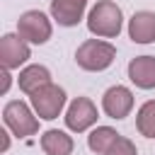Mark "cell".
<instances>
[{
  "mask_svg": "<svg viewBox=\"0 0 155 155\" xmlns=\"http://www.w3.org/2000/svg\"><path fill=\"white\" fill-rule=\"evenodd\" d=\"M121 24H124V15H121V7L114 0H99L87 15V29L99 39L119 36Z\"/></svg>",
  "mask_w": 155,
  "mask_h": 155,
  "instance_id": "6da1fadb",
  "label": "cell"
},
{
  "mask_svg": "<svg viewBox=\"0 0 155 155\" xmlns=\"http://www.w3.org/2000/svg\"><path fill=\"white\" fill-rule=\"evenodd\" d=\"M116 58V48L109 44V41H102V39H87L78 46L75 51V61L82 70H90V73H99V70H107Z\"/></svg>",
  "mask_w": 155,
  "mask_h": 155,
  "instance_id": "7a4b0ae2",
  "label": "cell"
},
{
  "mask_svg": "<svg viewBox=\"0 0 155 155\" xmlns=\"http://www.w3.org/2000/svg\"><path fill=\"white\" fill-rule=\"evenodd\" d=\"M36 111L29 109V104H24L22 99H12L5 104L2 109V121L5 126L12 131V136L17 138H27V136H34L39 131V119L34 116Z\"/></svg>",
  "mask_w": 155,
  "mask_h": 155,
  "instance_id": "3957f363",
  "label": "cell"
},
{
  "mask_svg": "<svg viewBox=\"0 0 155 155\" xmlns=\"http://www.w3.org/2000/svg\"><path fill=\"white\" fill-rule=\"evenodd\" d=\"M29 102H31V109L36 111L39 119L53 121L65 107V90L53 82H46L44 87H39L36 92L29 94Z\"/></svg>",
  "mask_w": 155,
  "mask_h": 155,
  "instance_id": "277c9868",
  "label": "cell"
},
{
  "mask_svg": "<svg viewBox=\"0 0 155 155\" xmlns=\"http://www.w3.org/2000/svg\"><path fill=\"white\" fill-rule=\"evenodd\" d=\"M17 34L29 41V44H46L53 34V27H51V19L41 12V10H27L19 19H17Z\"/></svg>",
  "mask_w": 155,
  "mask_h": 155,
  "instance_id": "5b68a950",
  "label": "cell"
},
{
  "mask_svg": "<svg viewBox=\"0 0 155 155\" xmlns=\"http://www.w3.org/2000/svg\"><path fill=\"white\" fill-rule=\"evenodd\" d=\"M63 119H65V126H68L70 131L82 133V131H87L90 126L97 124V107H94V102L87 99V97H75V99L68 104Z\"/></svg>",
  "mask_w": 155,
  "mask_h": 155,
  "instance_id": "8992f818",
  "label": "cell"
},
{
  "mask_svg": "<svg viewBox=\"0 0 155 155\" xmlns=\"http://www.w3.org/2000/svg\"><path fill=\"white\" fill-rule=\"evenodd\" d=\"M31 58L29 51V41H24L19 34H2L0 39V63L7 70H15L19 65H24Z\"/></svg>",
  "mask_w": 155,
  "mask_h": 155,
  "instance_id": "52a82bcc",
  "label": "cell"
},
{
  "mask_svg": "<svg viewBox=\"0 0 155 155\" xmlns=\"http://www.w3.org/2000/svg\"><path fill=\"white\" fill-rule=\"evenodd\" d=\"M102 109L109 119H126L133 109V92L124 85H114L102 97Z\"/></svg>",
  "mask_w": 155,
  "mask_h": 155,
  "instance_id": "ba28073f",
  "label": "cell"
},
{
  "mask_svg": "<svg viewBox=\"0 0 155 155\" xmlns=\"http://www.w3.org/2000/svg\"><path fill=\"white\" fill-rule=\"evenodd\" d=\"M128 80L140 90L155 87V56H136L128 63Z\"/></svg>",
  "mask_w": 155,
  "mask_h": 155,
  "instance_id": "9c48e42d",
  "label": "cell"
},
{
  "mask_svg": "<svg viewBox=\"0 0 155 155\" xmlns=\"http://www.w3.org/2000/svg\"><path fill=\"white\" fill-rule=\"evenodd\" d=\"M87 0H51V17L61 27H75L85 15Z\"/></svg>",
  "mask_w": 155,
  "mask_h": 155,
  "instance_id": "30bf717a",
  "label": "cell"
},
{
  "mask_svg": "<svg viewBox=\"0 0 155 155\" xmlns=\"http://www.w3.org/2000/svg\"><path fill=\"white\" fill-rule=\"evenodd\" d=\"M128 36L133 44H153L155 41V12L140 10L128 19Z\"/></svg>",
  "mask_w": 155,
  "mask_h": 155,
  "instance_id": "8fae6325",
  "label": "cell"
},
{
  "mask_svg": "<svg viewBox=\"0 0 155 155\" xmlns=\"http://www.w3.org/2000/svg\"><path fill=\"white\" fill-rule=\"evenodd\" d=\"M73 148H75V143L65 131L48 128V131L41 133V150L46 155H70Z\"/></svg>",
  "mask_w": 155,
  "mask_h": 155,
  "instance_id": "7c38bea8",
  "label": "cell"
},
{
  "mask_svg": "<svg viewBox=\"0 0 155 155\" xmlns=\"http://www.w3.org/2000/svg\"><path fill=\"white\" fill-rule=\"evenodd\" d=\"M46 82H51V70L46 65H27L24 70H19V78H17V85L22 92L31 94L36 92L39 87H44Z\"/></svg>",
  "mask_w": 155,
  "mask_h": 155,
  "instance_id": "4fadbf2b",
  "label": "cell"
},
{
  "mask_svg": "<svg viewBox=\"0 0 155 155\" xmlns=\"http://www.w3.org/2000/svg\"><path fill=\"white\" fill-rule=\"evenodd\" d=\"M116 131L111 128V126H97L90 136H87V145H90V150L92 153H99V155H104L107 150H109V145L116 140Z\"/></svg>",
  "mask_w": 155,
  "mask_h": 155,
  "instance_id": "5bb4252c",
  "label": "cell"
},
{
  "mask_svg": "<svg viewBox=\"0 0 155 155\" xmlns=\"http://www.w3.org/2000/svg\"><path fill=\"white\" fill-rule=\"evenodd\" d=\"M136 126H138L140 136L155 138V99H148L145 104H140V109L136 114Z\"/></svg>",
  "mask_w": 155,
  "mask_h": 155,
  "instance_id": "9a60e30c",
  "label": "cell"
},
{
  "mask_svg": "<svg viewBox=\"0 0 155 155\" xmlns=\"http://www.w3.org/2000/svg\"><path fill=\"white\" fill-rule=\"evenodd\" d=\"M104 155H138V150H136V145H133L131 138H126V136L119 133L116 140L109 145V150H107Z\"/></svg>",
  "mask_w": 155,
  "mask_h": 155,
  "instance_id": "2e32d148",
  "label": "cell"
},
{
  "mask_svg": "<svg viewBox=\"0 0 155 155\" xmlns=\"http://www.w3.org/2000/svg\"><path fill=\"white\" fill-rule=\"evenodd\" d=\"M10 82H12V75H10V70H7V68H2V87H0V94H7Z\"/></svg>",
  "mask_w": 155,
  "mask_h": 155,
  "instance_id": "e0dca14e",
  "label": "cell"
},
{
  "mask_svg": "<svg viewBox=\"0 0 155 155\" xmlns=\"http://www.w3.org/2000/svg\"><path fill=\"white\" fill-rule=\"evenodd\" d=\"M0 136H2V143H0V150L5 153V150L10 148V133H7V131H0Z\"/></svg>",
  "mask_w": 155,
  "mask_h": 155,
  "instance_id": "ac0fdd59",
  "label": "cell"
}]
</instances>
